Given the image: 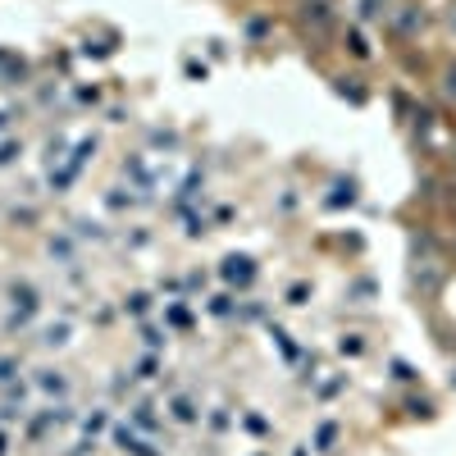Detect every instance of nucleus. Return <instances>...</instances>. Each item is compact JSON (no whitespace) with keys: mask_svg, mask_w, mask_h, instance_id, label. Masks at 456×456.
I'll use <instances>...</instances> for the list:
<instances>
[{"mask_svg":"<svg viewBox=\"0 0 456 456\" xmlns=\"http://www.w3.org/2000/svg\"><path fill=\"white\" fill-rule=\"evenodd\" d=\"M402 5V0H361V10H365V19L370 23H388V14Z\"/></svg>","mask_w":456,"mask_h":456,"instance_id":"nucleus-1","label":"nucleus"},{"mask_svg":"<svg viewBox=\"0 0 456 456\" xmlns=\"http://www.w3.org/2000/svg\"><path fill=\"white\" fill-rule=\"evenodd\" d=\"M438 78H443V96H447V101H456V60H447V64H443Z\"/></svg>","mask_w":456,"mask_h":456,"instance_id":"nucleus-2","label":"nucleus"},{"mask_svg":"<svg viewBox=\"0 0 456 456\" xmlns=\"http://www.w3.org/2000/svg\"><path fill=\"white\" fill-rule=\"evenodd\" d=\"M447 32H456V0L447 5Z\"/></svg>","mask_w":456,"mask_h":456,"instance_id":"nucleus-3","label":"nucleus"}]
</instances>
